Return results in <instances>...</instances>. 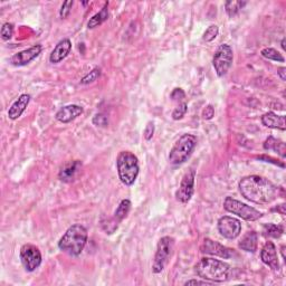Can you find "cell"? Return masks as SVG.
<instances>
[{
  "instance_id": "cell-1",
  "label": "cell",
  "mask_w": 286,
  "mask_h": 286,
  "mask_svg": "<svg viewBox=\"0 0 286 286\" xmlns=\"http://www.w3.org/2000/svg\"><path fill=\"white\" fill-rule=\"evenodd\" d=\"M239 191L243 197L257 205H267L279 195V188L270 180L259 176H247L239 181Z\"/></svg>"
},
{
  "instance_id": "cell-2",
  "label": "cell",
  "mask_w": 286,
  "mask_h": 286,
  "mask_svg": "<svg viewBox=\"0 0 286 286\" xmlns=\"http://www.w3.org/2000/svg\"><path fill=\"white\" fill-rule=\"evenodd\" d=\"M195 270L199 277L213 282V283H222V282L229 280L231 272L228 264L222 262V260L210 257L201 258L196 264Z\"/></svg>"
},
{
  "instance_id": "cell-3",
  "label": "cell",
  "mask_w": 286,
  "mask_h": 286,
  "mask_svg": "<svg viewBox=\"0 0 286 286\" xmlns=\"http://www.w3.org/2000/svg\"><path fill=\"white\" fill-rule=\"evenodd\" d=\"M87 242V230L82 225L71 226L58 242V248L71 256H78Z\"/></svg>"
},
{
  "instance_id": "cell-4",
  "label": "cell",
  "mask_w": 286,
  "mask_h": 286,
  "mask_svg": "<svg viewBox=\"0 0 286 286\" xmlns=\"http://www.w3.org/2000/svg\"><path fill=\"white\" fill-rule=\"evenodd\" d=\"M116 167L121 182L125 186H132L136 182L140 170L136 155L130 151H122L117 155Z\"/></svg>"
},
{
  "instance_id": "cell-5",
  "label": "cell",
  "mask_w": 286,
  "mask_h": 286,
  "mask_svg": "<svg viewBox=\"0 0 286 286\" xmlns=\"http://www.w3.org/2000/svg\"><path fill=\"white\" fill-rule=\"evenodd\" d=\"M197 145V138L192 134H183L178 139L169 154V162L174 166L182 165L193 152Z\"/></svg>"
},
{
  "instance_id": "cell-6",
  "label": "cell",
  "mask_w": 286,
  "mask_h": 286,
  "mask_svg": "<svg viewBox=\"0 0 286 286\" xmlns=\"http://www.w3.org/2000/svg\"><path fill=\"white\" fill-rule=\"evenodd\" d=\"M174 247H175V239L172 237L166 236L160 239L152 265V272L154 274H159V273H161L165 270L168 263H169Z\"/></svg>"
},
{
  "instance_id": "cell-7",
  "label": "cell",
  "mask_w": 286,
  "mask_h": 286,
  "mask_svg": "<svg viewBox=\"0 0 286 286\" xmlns=\"http://www.w3.org/2000/svg\"><path fill=\"white\" fill-rule=\"evenodd\" d=\"M224 208L228 213L237 214L242 219L247 221H256L262 217V213L258 212L257 209L247 206L246 204H243L241 201L231 198V197H227L225 199Z\"/></svg>"
},
{
  "instance_id": "cell-8",
  "label": "cell",
  "mask_w": 286,
  "mask_h": 286,
  "mask_svg": "<svg viewBox=\"0 0 286 286\" xmlns=\"http://www.w3.org/2000/svg\"><path fill=\"white\" fill-rule=\"evenodd\" d=\"M233 61L234 54L230 46L227 44L220 45L213 58V64L218 76H225L228 73L231 65H233Z\"/></svg>"
},
{
  "instance_id": "cell-9",
  "label": "cell",
  "mask_w": 286,
  "mask_h": 286,
  "mask_svg": "<svg viewBox=\"0 0 286 286\" xmlns=\"http://www.w3.org/2000/svg\"><path fill=\"white\" fill-rule=\"evenodd\" d=\"M20 260L27 272H34L40 266V250L33 244H26L20 248Z\"/></svg>"
},
{
  "instance_id": "cell-10",
  "label": "cell",
  "mask_w": 286,
  "mask_h": 286,
  "mask_svg": "<svg viewBox=\"0 0 286 286\" xmlns=\"http://www.w3.org/2000/svg\"><path fill=\"white\" fill-rule=\"evenodd\" d=\"M195 179L196 171L193 169H190L183 176L179 189L176 192L177 200L182 204H187L188 201H190L193 192H195Z\"/></svg>"
},
{
  "instance_id": "cell-11",
  "label": "cell",
  "mask_w": 286,
  "mask_h": 286,
  "mask_svg": "<svg viewBox=\"0 0 286 286\" xmlns=\"http://www.w3.org/2000/svg\"><path fill=\"white\" fill-rule=\"evenodd\" d=\"M218 230L222 237L227 239H235L241 235L242 224L236 218L224 216L218 220Z\"/></svg>"
},
{
  "instance_id": "cell-12",
  "label": "cell",
  "mask_w": 286,
  "mask_h": 286,
  "mask_svg": "<svg viewBox=\"0 0 286 286\" xmlns=\"http://www.w3.org/2000/svg\"><path fill=\"white\" fill-rule=\"evenodd\" d=\"M234 250H230V248L226 247L221 244L214 242L213 239L206 238L204 241L203 246H201V251L204 254L213 255V256H219L221 258H230L234 254Z\"/></svg>"
},
{
  "instance_id": "cell-13",
  "label": "cell",
  "mask_w": 286,
  "mask_h": 286,
  "mask_svg": "<svg viewBox=\"0 0 286 286\" xmlns=\"http://www.w3.org/2000/svg\"><path fill=\"white\" fill-rule=\"evenodd\" d=\"M43 50V46L37 44L32 46L31 48L25 49L23 52H19L15 54L14 56L10 58V63L14 66H25L31 63L32 61L39 55Z\"/></svg>"
},
{
  "instance_id": "cell-14",
  "label": "cell",
  "mask_w": 286,
  "mask_h": 286,
  "mask_svg": "<svg viewBox=\"0 0 286 286\" xmlns=\"http://www.w3.org/2000/svg\"><path fill=\"white\" fill-rule=\"evenodd\" d=\"M260 258H262L263 263L270 266L273 271L280 270V263H279V256H277L276 247L273 242H266L260 251Z\"/></svg>"
},
{
  "instance_id": "cell-15",
  "label": "cell",
  "mask_w": 286,
  "mask_h": 286,
  "mask_svg": "<svg viewBox=\"0 0 286 286\" xmlns=\"http://www.w3.org/2000/svg\"><path fill=\"white\" fill-rule=\"evenodd\" d=\"M83 107L79 105H66V107H62L60 111L56 113V120L62 122V123H69L73 120L76 119L81 114H83Z\"/></svg>"
},
{
  "instance_id": "cell-16",
  "label": "cell",
  "mask_w": 286,
  "mask_h": 286,
  "mask_svg": "<svg viewBox=\"0 0 286 286\" xmlns=\"http://www.w3.org/2000/svg\"><path fill=\"white\" fill-rule=\"evenodd\" d=\"M82 169V162L78 161V160H75V161H71L69 163H66L64 167H62V169L60 170V174L58 177L62 181L64 182H72L74 181L75 178H76L78 172Z\"/></svg>"
},
{
  "instance_id": "cell-17",
  "label": "cell",
  "mask_w": 286,
  "mask_h": 286,
  "mask_svg": "<svg viewBox=\"0 0 286 286\" xmlns=\"http://www.w3.org/2000/svg\"><path fill=\"white\" fill-rule=\"evenodd\" d=\"M71 50H72L71 40L67 38L61 40L60 43L55 46V48L53 49L52 54H50V56H49L50 63H53V64H57V63L62 62L64 58L67 57V55L71 53Z\"/></svg>"
},
{
  "instance_id": "cell-18",
  "label": "cell",
  "mask_w": 286,
  "mask_h": 286,
  "mask_svg": "<svg viewBox=\"0 0 286 286\" xmlns=\"http://www.w3.org/2000/svg\"><path fill=\"white\" fill-rule=\"evenodd\" d=\"M29 101H31V95L28 94H23L20 95L18 99H17L8 111V116H9L10 120H17L22 116L23 113L26 110V107H28Z\"/></svg>"
},
{
  "instance_id": "cell-19",
  "label": "cell",
  "mask_w": 286,
  "mask_h": 286,
  "mask_svg": "<svg viewBox=\"0 0 286 286\" xmlns=\"http://www.w3.org/2000/svg\"><path fill=\"white\" fill-rule=\"evenodd\" d=\"M262 123L265 127L271 129H280L282 131H285V115H277L273 112L265 113L262 116Z\"/></svg>"
},
{
  "instance_id": "cell-20",
  "label": "cell",
  "mask_w": 286,
  "mask_h": 286,
  "mask_svg": "<svg viewBox=\"0 0 286 286\" xmlns=\"http://www.w3.org/2000/svg\"><path fill=\"white\" fill-rule=\"evenodd\" d=\"M238 246L239 248H242L243 250L250 251V253H254V251L257 250V246H258L257 234H256L254 230L248 231V233L244 235L242 241L238 244Z\"/></svg>"
},
{
  "instance_id": "cell-21",
  "label": "cell",
  "mask_w": 286,
  "mask_h": 286,
  "mask_svg": "<svg viewBox=\"0 0 286 286\" xmlns=\"http://www.w3.org/2000/svg\"><path fill=\"white\" fill-rule=\"evenodd\" d=\"M264 149L266 151H274V152L279 153L282 158L286 157V145L283 141L275 139L273 137H270L266 139V141L264 142Z\"/></svg>"
},
{
  "instance_id": "cell-22",
  "label": "cell",
  "mask_w": 286,
  "mask_h": 286,
  "mask_svg": "<svg viewBox=\"0 0 286 286\" xmlns=\"http://www.w3.org/2000/svg\"><path fill=\"white\" fill-rule=\"evenodd\" d=\"M107 18H108V2H105L102 9L100 10V12L95 14L90 20H88L87 27L90 29L99 27L104 22H107Z\"/></svg>"
},
{
  "instance_id": "cell-23",
  "label": "cell",
  "mask_w": 286,
  "mask_h": 286,
  "mask_svg": "<svg viewBox=\"0 0 286 286\" xmlns=\"http://www.w3.org/2000/svg\"><path fill=\"white\" fill-rule=\"evenodd\" d=\"M130 209H131V201H130L129 199H123L120 203V205L117 206V208L114 212V218L117 221L121 222L125 217L128 216V214L130 213Z\"/></svg>"
},
{
  "instance_id": "cell-24",
  "label": "cell",
  "mask_w": 286,
  "mask_h": 286,
  "mask_svg": "<svg viewBox=\"0 0 286 286\" xmlns=\"http://www.w3.org/2000/svg\"><path fill=\"white\" fill-rule=\"evenodd\" d=\"M264 236L272 238H280L284 233L283 226L274 225V224H265L263 226Z\"/></svg>"
},
{
  "instance_id": "cell-25",
  "label": "cell",
  "mask_w": 286,
  "mask_h": 286,
  "mask_svg": "<svg viewBox=\"0 0 286 286\" xmlns=\"http://www.w3.org/2000/svg\"><path fill=\"white\" fill-rule=\"evenodd\" d=\"M245 5H246L245 1H234V0H230V1H227L225 3V8L228 16L234 17L235 15L238 14V11Z\"/></svg>"
},
{
  "instance_id": "cell-26",
  "label": "cell",
  "mask_w": 286,
  "mask_h": 286,
  "mask_svg": "<svg viewBox=\"0 0 286 286\" xmlns=\"http://www.w3.org/2000/svg\"><path fill=\"white\" fill-rule=\"evenodd\" d=\"M262 56L267 58V60H272V61H275V62H281V63H284V57L282 56V54H280L277 52L276 49L274 48H264L262 52Z\"/></svg>"
},
{
  "instance_id": "cell-27",
  "label": "cell",
  "mask_w": 286,
  "mask_h": 286,
  "mask_svg": "<svg viewBox=\"0 0 286 286\" xmlns=\"http://www.w3.org/2000/svg\"><path fill=\"white\" fill-rule=\"evenodd\" d=\"M218 33H219V28H218V26H216V25H212V26H209L206 29L203 38L205 41L210 43V41H213L218 36Z\"/></svg>"
},
{
  "instance_id": "cell-28",
  "label": "cell",
  "mask_w": 286,
  "mask_h": 286,
  "mask_svg": "<svg viewBox=\"0 0 286 286\" xmlns=\"http://www.w3.org/2000/svg\"><path fill=\"white\" fill-rule=\"evenodd\" d=\"M188 111V105L186 102H182L181 104H179L178 107L175 108V111L172 112V119L174 120H180L182 119Z\"/></svg>"
},
{
  "instance_id": "cell-29",
  "label": "cell",
  "mask_w": 286,
  "mask_h": 286,
  "mask_svg": "<svg viewBox=\"0 0 286 286\" xmlns=\"http://www.w3.org/2000/svg\"><path fill=\"white\" fill-rule=\"evenodd\" d=\"M100 75H101V70L98 69V67H96V69L92 70V71L90 72V73H88L87 75H85V76H84V77L82 78L81 83H82V84H90V83H93V82H95L96 79H98V78L100 77Z\"/></svg>"
},
{
  "instance_id": "cell-30",
  "label": "cell",
  "mask_w": 286,
  "mask_h": 286,
  "mask_svg": "<svg viewBox=\"0 0 286 286\" xmlns=\"http://www.w3.org/2000/svg\"><path fill=\"white\" fill-rule=\"evenodd\" d=\"M12 34H14V25L9 23L3 24L1 27V32H0L1 38L3 40H9L12 37Z\"/></svg>"
},
{
  "instance_id": "cell-31",
  "label": "cell",
  "mask_w": 286,
  "mask_h": 286,
  "mask_svg": "<svg viewBox=\"0 0 286 286\" xmlns=\"http://www.w3.org/2000/svg\"><path fill=\"white\" fill-rule=\"evenodd\" d=\"M73 5H74V1H72V0H69V1H65L64 3H63L62 8H61V11H60V15H61L62 19H65V18H67V17L70 16L72 7H73Z\"/></svg>"
},
{
  "instance_id": "cell-32",
  "label": "cell",
  "mask_w": 286,
  "mask_h": 286,
  "mask_svg": "<svg viewBox=\"0 0 286 286\" xmlns=\"http://www.w3.org/2000/svg\"><path fill=\"white\" fill-rule=\"evenodd\" d=\"M93 124L98 125V127H107V125L108 124L107 116L103 114V113L95 114V116L93 117Z\"/></svg>"
},
{
  "instance_id": "cell-33",
  "label": "cell",
  "mask_w": 286,
  "mask_h": 286,
  "mask_svg": "<svg viewBox=\"0 0 286 286\" xmlns=\"http://www.w3.org/2000/svg\"><path fill=\"white\" fill-rule=\"evenodd\" d=\"M170 98L172 101H178V102H180V101H182L186 98V93H184L181 88H175V90L172 91Z\"/></svg>"
},
{
  "instance_id": "cell-34",
  "label": "cell",
  "mask_w": 286,
  "mask_h": 286,
  "mask_svg": "<svg viewBox=\"0 0 286 286\" xmlns=\"http://www.w3.org/2000/svg\"><path fill=\"white\" fill-rule=\"evenodd\" d=\"M214 115V108L213 105H207L203 111V117L205 120H212Z\"/></svg>"
},
{
  "instance_id": "cell-35",
  "label": "cell",
  "mask_w": 286,
  "mask_h": 286,
  "mask_svg": "<svg viewBox=\"0 0 286 286\" xmlns=\"http://www.w3.org/2000/svg\"><path fill=\"white\" fill-rule=\"evenodd\" d=\"M153 133H154V125L153 123H148V125H146V128L144 130V133H143V136H144L145 138V140H151L153 137Z\"/></svg>"
},
{
  "instance_id": "cell-36",
  "label": "cell",
  "mask_w": 286,
  "mask_h": 286,
  "mask_svg": "<svg viewBox=\"0 0 286 286\" xmlns=\"http://www.w3.org/2000/svg\"><path fill=\"white\" fill-rule=\"evenodd\" d=\"M213 282H209L207 280L205 281H197V280H191L188 281L184 283V285H212Z\"/></svg>"
},
{
  "instance_id": "cell-37",
  "label": "cell",
  "mask_w": 286,
  "mask_h": 286,
  "mask_svg": "<svg viewBox=\"0 0 286 286\" xmlns=\"http://www.w3.org/2000/svg\"><path fill=\"white\" fill-rule=\"evenodd\" d=\"M258 159H260V160H266V162H273V163H274V165H279L282 168H284V163H279V162L276 161L275 159L267 157V155H260V157H258Z\"/></svg>"
},
{
  "instance_id": "cell-38",
  "label": "cell",
  "mask_w": 286,
  "mask_h": 286,
  "mask_svg": "<svg viewBox=\"0 0 286 286\" xmlns=\"http://www.w3.org/2000/svg\"><path fill=\"white\" fill-rule=\"evenodd\" d=\"M285 73H286V69H285V67H281V69L277 70V74L280 75V77H281L282 81H285V79H286Z\"/></svg>"
},
{
  "instance_id": "cell-39",
  "label": "cell",
  "mask_w": 286,
  "mask_h": 286,
  "mask_svg": "<svg viewBox=\"0 0 286 286\" xmlns=\"http://www.w3.org/2000/svg\"><path fill=\"white\" fill-rule=\"evenodd\" d=\"M274 210L277 213H280L281 214H285V204H282L280 206H277V207Z\"/></svg>"
},
{
  "instance_id": "cell-40",
  "label": "cell",
  "mask_w": 286,
  "mask_h": 286,
  "mask_svg": "<svg viewBox=\"0 0 286 286\" xmlns=\"http://www.w3.org/2000/svg\"><path fill=\"white\" fill-rule=\"evenodd\" d=\"M281 251H282V257H283V259H285V246L283 245L281 247Z\"/></svg>"
},
{
  "instance_id": "cell-41",
  "label": "cell",
  "mask_w": 286,
  "mask_h": 286,
  "mask_svg": "<svg viewBox=\"0 0 286 286\" xmlns=\"http://www.w3.org/2000/svg\"><path fill=\"white\" fill-rule=\"evenodd\" d=\"M282 48L285 49V38L282 39Z\"/></svg>"
}]
</instances>
